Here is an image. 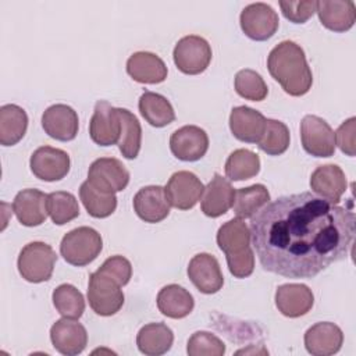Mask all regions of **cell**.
Wrapping results in <instances>:
<instances>
[{
	"mask_svg": "<svg viewBox=\"0 0 356 356\" xmlns=\"http://www.w3.org/2000/svg\"><path fill=\"white\" fill-rule=\"evenodd\" d=\"M289 140L291 136L288 127L282 121L267 118L264 134L259 140L257 146L260 147V150L270 156H280L286 152Z\"/></svg>",
	"mask_w": 356,
	"mask_h": 356,
	"instance_id": "cell-37",
	"label": "cell"
},
{
	"mask_svg": "<svg viewBox=\"0 0 356 356\" xmlns=\"http://www.w3.org/2000/svg\"><path fill=\"white\" fill-rule=\"evenodd\" d=\"M70 164L68 153L51 146L38 147L29 160L32 174L46 182L63 179L70 171Z\"/></svg>",
	"mask_w": 356,
	"mask_h": 356,
	"instance_id": "cell-12",
	"label": "cell"
},
{
	"mask_svg": "<svg viewBox=\"0 0 356 356\" xmlns=\"http://www.w3.org/2000/svg\"><path fill=\"white\" fill-rule=\"evenodd\" d=\"M224 170L231 181L249 179L259 174L260 159L249 149H236L228 156Z\"/></svg>",
	"mask_w": 356,
	"mask_h": 356,
	"instance_id": "cell-34",
	"label": "cell"
},
{
	"mask_svg": "<svg viewBox=\"0 0 356 356\" xmlns=\"http://www.w3.org/2000/svg\"><path fill=\"white\" fill-rule=\"evenodd\" d=\"M88 181L99 191L115 193L127 188L129 182V171L118 159L100 157L90 164Z\"/></svg>",
	"mask_w": 356,
	"mask_h": 356,
	"instance_id": "cell-10",
	"label": "cell"
},
{
	"mask_svg": "<svg viewBox=\"0 0 356 356\" xmlns=\"http://www.w3.org/2000/svg\"><path fill=\"white\" fill-rule=\"evenodd\" d=\"M334 135L335 145L339 146L342 153L353 157L356 154V118L350 117L343 121Z\"/></svg>",
	"mask_w": 356,
	"mask_h": 356,
	"instance_id": "cell-42",
	"label": "cell"
},
{
	"mask_svg": "<svg viewBox=\"0 0 356 356\" xmlns=\"http://www.w3.org/2000/svg\"><path fill=\"white\" fill-rule=\"evenodd\" d=\"M270 202V192L263 184H254L235 191L234 213L239 218H252Z\"/></svg>",
	"mask_w": 356,
	"mask_h": 356,
	"instance_id": "cell-31",
	"label": "cell"
},
{
	"mask_svg": "<svg viewBox=\"0 0 356 356\" xmlns=\"http://www.w3.org/2000/svg\"><path fill=\"white\" fill-rule=\"evenodd\" d=\"M316 13L318 14L323 26L334 32H345L350 29L356 19V6L352 0L317 1Z\"/></svg>",
	"mask_w": 356,
	"mask_h": 356,
	"instance_id": "cell-26",
	"label": "cell"
},
{
	"mask_svg": "<svg viewBox=\"0 0 356 356\" xmlns=\"http://www.w3.org/2000/svg\"><path fill=\"white\" fill-rule=\"evenodd\" d=\"M174 342L172 330L164 323H150L143 325L136 335V345L140 353L160 356L167 353Z\"/></svg>",
	"mask_w": 356,
	"mask_h": 356,
	"instance_id": "cell-27",
	"label": "cell"
},
{
	"mask_svg": "<svg viewBox=\"0 0 356 356\" xmlns=\"http://www.w3.org/2000/svg\"><path fill=\"white\" fill-rule=\"evenodd\" d=\"M217 245L225 253V259H232L252 252L250 229L242 218H231L217 231Z\"/></svg>",
	"mask_w": 356,
	"mask_h": 356,
	"instance_id": "cell-24",
	"label": "cell"
},
{
	"mask_svg": "<svg viewBox=\"0 0 356 356\" xmlns=\"http://www.w3.org/2000/svg\"><path fill=\"white\" fill-rule=\"evenodd\" d=\"M204 192V185L202 181L191 171H177L174 172L167 185L164 186L165 197L170 206L178 210H189L202 199Z\"/></svg>",
	"mask_w": 356,
	"mask_h": 356,
	"instance_id": "cell-9",
	"label": "cell"
},
{
	"mask_svg": "<svg viewBox=\"0 0 356 356\" xmlns=\"http://www.w3.org/2000/svg\"><path fill=\"white\" fill-rule=\"evenodd\" d=\"M42 127L44 132L56 140H72L76 136L79 128L78 114L72 107L67 104H53L43 111Z\"/></svg>",
	"mask_w": 356,
	"mask_h": 356,
	"instance_id": "cell-15",
	"label": "cell"
},
{
	"mask_svg": "<svg viewBox=\"0 0 356 356\" xmlns=\"http://www.w3.org/2000/svg\"><path fill=\"white\" fill-rule=\"evenodd\" d=\"M177 68L186 75L202 74L211 61V47L209 42L197 35L181 38L172 51Z\"/></svg>",
	"mask_w": 356,
	"mask_h": 356,
	"instance_id": "cell-6",
	"label": "cell"
},
{
	"mask_svg": "<svg viewBox=\"0 0 356 356\" xmlns=\"http://www.w3.org/2000/svg\"><path fill=\"white\" fill-rule=\"evenodd\" d=\"M186 352L189 356H222L225 345L211 332L196 331L188 339Z\"/></svg>",
	"mask_w": 356,
	"mask_h": 356,
	"instance_id": "cell-39",
	"label": "cell"
},
{
	"mask_svg": "<svg viewBox=\"0 0 356 356\" xmlns=\"http://www.w3.org/2000/svg\"><path fill=\"white\" fill-rule=\"evenodd\" d=\"M313 303V292L305 284H282L275 291V306L285 317L305 316L312 310Z\"/></svg>",
	"mask_w": 356,
	"mask_h": 356,
	"instance_id": "cell-17",
	"label": "cell"
},
{
	"mask_svg": "<svg viewBox=\"0 0 356 356\" xmlns=\"http://www.w3.org/2000/svg\"><path fill=\"white\" fill-rule=\"evenodd\" d=\"M281 11L284 17L295 24H305L317 8V1L307 0V1H280Z\"/></svg>",
	"mask_w": 356,
	"mask_h": 356,
	"instance_id": "cell-40",
	"label": "cell"
},
{
	"mask_svg": "<svg viewBox=\"0 0 356 356\" xmlns=\"http://www.w3.org/2000/svg\"><path fill=\"white\" fill-rule=\"evenodd\" d=\"M267 118L257 110L248 106H238L231 110L229 129L232 135L246 143H259L266 129Z\"/></svg>",
	"mask_w": 356,
	"mask_h": 356,
	"instance_id": "cell-22",
	"label": "cell"
},
{
	"mask_svg": "<svg viewBox=\"0 0 356 356\" xmlns=\"http://www.w3.org/2000/svg\"><path fill=\"white\" fill-rule=\"evenodd\" d=\"M53 305L56 310L67 318H79L85 312L83 295L71 284H61L53 291Z\"/></svg>",
	"mask_w": 356,
	"mask_h": 356,
	"instance_id": "cell-35",
	"label": "cell"
},
{
	"mask_svg": "<svg viewBox=\"0 0 356 356\" xmlns=\"http://www.w3.org/2000/svg\"><path fill=\"white\" fill-rule=\"evenodd\" d=\"M235 188L231 182L220 174H214L211 181L204 188L200 199L203 214L216 218L225 214L234 204Z\"/></svg>",
	"mask_w": 356,
	"mask_h": 356,
	"instance_id": "cell-23",
	"label": "cell"
},
{
	"mask_svg": "<svg viewBox=\"0 0 356 356\" xmlns=\"http://www.w3.org/2000/svg\"><path fill=\"white\" fill-rule=\"evenodd\" d=\"M249 229L266 271L312 278L348 256L356 225L352 206L300 192L268 202L252 217Z\"/></svg>",
	"mask_w": 356,
	"mask_h": 356,
	"instance_id": "cell-1",
	"label": "cell"
},
{
	"mask_svg": "<svg viewBox=\"0 0 356 356\" xmlns=\"http://www.w3.org/2000/svg\"><path fill=\"white\" fill-rule=\"evenodd\" d=\"M13 210L18 221L25 227H38L47 218V195L39 189L19 191L13 202Z\"/></svg>",
	"mask_w": 356,
	"mask_h": 356,
	"instance_id": "cell-21",
	"label": "cell"
},
{
	"mask_svg": "<svg viewBox=\"0 0 356 356\" xmlns=\"http://www.w3.org/2000/svg\"><path fill=\"white\" fill-rule=\"evenodd\" d=\"M28 128V115L17 104H4L0 107V143L13 146L18 143Z\"/></svg>",
	"mask_w": 356,
	"mask_h": 356,
	"instance_id": "cell-30",
	"label": "cell"
},
{
	"mask_svg": "<svg viewBox=\"0 0 356 356\" xmlns=\"http://www.w3.org/2000/svg\"><path fill=\"white\" fill-rule=\"evenodd\" d=\"M228 270L235 278H246L254 270V253L253 250L238 257L227 259Z\"/></svg>",
	"mask_w": 356,
	"mask_h": 356,
	"instance_id": "cell-43",
	"label": "cell"
},
{
	"mask_svg": "<svg viewBox=\"0 0 356 356\" xmlns=\"http://www.w3.org/2000/svg\"><path fill=\"white\" fill-rule=\"evenodd\" d=\"M99 270L113 277L121 286L127 285L132 277V266L129 260L120 254L106 259Z\"/></svg>",
	"mask_w": 356,
	"mask_h": 356,
	"instance_id": "cell-41",
	"label": "cell"
},
{
	"mask_svg": "<svg viewBox=\"0 0 356 356\" xmlns=\"http://www.w3.org/2000/svg\"><path fill=\"white\" fill-rule=\"evenodd\" d=\"M121 134V121L118 108L106 100H97L89 122L90 139L99 146H111L118 143Z\"/></svg>",
	"mask_w": 356,
	"mask_h": 356,
	"instance_id": "cell-11",
	"label": "cell"
},
{
	"mask_svg": "<svg viewBox=\"0 0 356 356\" xmlns=\"http://www.w3.org/2000/svg\"><path fill=\"white\" fill-rule=\"evenodd\" d=\"M121 121V134L118 147L125 159H136L142 143V127L135 114L127 108H118Z\"/></svg>",
	"mask_w": 356,
	"mask_h": 356,
	"instance_id": "cell-33",
	"label": "cell"
},
{
	"mask_svg": "<svg viewBox=\"0 0 356 356\" xmlns=\"http://www.w3.org/2000/svg\"><path fill=\"white\" fill-rule=\"evenodd\" d=\"M170 149L178 160L196 161L206 154L209 136L200 127L185 125L171 134Z\"/></svg>",
	"mask_w": 356,
	"mask_h": 356,
	"instance_id": "cell-13",
	"label": "cell"
},
{
	"mask_svg": "<svg viewBox=\"0 0 356 356\" xmlns=\"http://www.w3.org/2000/svg\"><path fill=\"white\" fill-rule=\"evenodd\" d=\"M122 286L108 274L99 268L89 275L88 300L92 310L103 317H108L120 312L124 305Z\"/></svg>",
	"mask_w": 356,
	"mask_h": 356,
	"instance_id": "cell-5",
	"label": "cell"
},
{
	"mask_svg": "<svg viewBox=\"0 0 356 356\" xmlns=\"http://www.w3.org/2000/svg\"><path fill=\"white\" fill-rule=\"evenodd\" d=\"M79 197L88 211L95 218H106L115 211V193H107L95 188L88 179L79 186Z\"/></svg>",
	"mask_w": 356,
	"mask_h": 356,
	"instance_id": "cell-32",
	"label": "cell"
},
{
	"mask_svg": "<svg viewBox=\"0 0 356 356\" xmlns=\"http://www.w3.org/2000/svg\"><path fill=\"white\" fill-rule=\"evenodd\" d=\"M267 68L284 92L291 96H303L313 85V74L305 51L292 40H282L270 51Z\"/></svg>",
	"mask_w": 356,
	"mask_h": 356,
	"instance_id": "cell-2",
	"label": "cell"
},
{
	"mask_svg": "<svg viewBox=\"0 0 356 356\" xmlns=\"http://www.w3.org/2000/svg\"><path fill=\"white\" fill-rule=\"evenodd\" d=\"M47 211L56 225H64L79 216L76 197L65 191H56L47 195Z\"/></svg>",
	"mask_w": 356,
	"mask_h": 356,
	"instance_id": "cell-36",
	"label": "cell"
},
{
	"mask_svg": "<svg viewBox=\"0 0 356 356\" xmlns=\"http://www.w3.org/2000/svg\"><path fill=\"white\" fill-rule=\"evenodd\" d=\"M239 24L248 38L263 42L277 32L280 19L277 11L270 4L259 1L248 4L241 11Z\"/></svg>",
	"mask_w": 356,
	"mask_h": 356,
	"instance_id": "cell-8",
	"label": "cell"
},
{
	"mask_svg": "<svg viewBox=\"0 0 356 356\" xmlns=\"http://www.w3.org/2000/svg\"><path fill=\"white\" fill-rule=\"evenodd\" d=\"M134 210L145 222L156 224L170 214V203L165 197L164 188L149 185L140 188L134 196Z\"/></svg>",
	"mask_w": 356,
	"mask_h": 356,
	"instance_id": "cell-19",
	"label": "cell"
},
{
	"mask_svg": "<svg viewBox=\"0 0 356 356\" xmlns=\"http://www.w3.org/2000/svg\"><path fill=\"white\" fill-rule=\"evenodd\" d=\"M56 261L57 254L50 245L33 241L21 249L17 267L25 281L39 284L50 280Z\"/></svg>",
	"mask_w": 356,
	"mask_h": 356,
	"instance_id": "cell-4",
	"label": "cell"
},
{
	"mask_svg": "<svg viewBox=\"0 0 356 356\" xmlns=\"http://www.w3.org/2000/svg\"><path fill=\"white\" fill-rule=\"evenodd\" d=\"M142 117L156 128L165 127L175 120V111L171 103L160 93L145 90L138 103Z\"/></svg>",
	"mask_w": 356,
	"mask_h": 356,
	"instance_id": "cell-29",
	"label": "cell"
},
{
	"mask_svg": "<svg viewBox=\"0 0 356 356\" xmlns=\"http://www.w3.org/2000/svg\"><path fill=\"white\" fill-rule=\"evenodd\" d=\"M188 277L197 291L206 295L218 292L224 285L220 263L210 253H197L191 259Z\"/></svg>",
	"mask_w": 356,
	"mask_h": 356,
	"instance_id": "cell-14",
	"label": "cell"
},
{
	"mask_svg": "<svg viewBox=\"0 0 356 356\" xmlns=\"http://www.w3.org/2000/svg\"><path fill=\"white\" fill-rule=\"evenodd\" d=\"M103 249L102 235L90 227H78L67 232L60 243V253L72 266L83 267L92 263Z\"/></svg>",
	"mask_w": 356,
	"mask_h": 356,
	"instance_id": "cell-3",
	"label": "cell"
},
{
	"mask_svg": "<svg viewBox=\"0 0 356 356\" xmlns=\"http://www.w3.org/2000/svg\"><path fill=\"white\" fill-rule=\"evenodd\" d=\"M127 72L139 83H160L165 81L168 71L157 54L136 51L127 60Z\"/></svg>",
	"mask_w": 356,
	"mask_h": 356,
	"instance_id": "cell-25",
	"label": "cell"
},
{
	"mask_svg": "<svg viewBox=\"0 0 356 356\" xmlns=\"http://www.w3.org/2000/svg\"><path fill=\"white\" fill-rule=\"evenodd\" d=\"M300 140L306 153L331 157L335 153V135L330 124L318 115L307 114L300 121Z\"/></svg>",
	"mask_w": 356,
	"mask_h": 356,
	"instance_id": "cell-7",
	"label": "cell"
},
{
	"mask_svg": "<svg viewBox=\"0 0 356 356\" xmlns=\"http://www.w3.org/2000/svg\"><path fill=\"white\" fill-rule=\"evenodd\" d=\"M156 302L159 310L170 318H184L195 306L193 296L189 291L177 284L163 286L157 293Z\"/></svg>",
	"mask_w": 356,
	"mask_h": 356,
	"instance_id": "cell-28",
	"label": "cell"
},
{
	"mask_svg": "<svg viewBox=\"0 0 356 356\" xmlns=\"http://www.w3.org/2000/svg\"><path fill=\"white\" fill-rule=\"evenodd\" d=\"M342 330L330 321L316 323L305 332L306 350L313 356L335 355L342 348Z\"/></svg>",
	"mask_w": 356,
	"mask_h": 356,
	"instance_id": "cell-18",
	"label": "cell"
},
{
	"mask_svg": "<svg viewBox=\"0 0 356 356\" xmlns=\"http://www.w3.org/2000/svg\"><path fill=\"white\" fill-rule=\"evenodd\" d=\"M234 86L241 97L252 102H261L267 97L268 93V88L263 76L259 72L249 68L236 72Z\"/></svg>",
	"mask_w": 356,
	"mask_h": 356,
	"instance_id": "cell-38",
	"label": "cell"
},
{
	"mask_svg": "<svg viewBox=\"0 0 356 356\" xmlns=\"http://www.w3.org/2000/svg\"><path fill=\"white\" fill-rule=\"evenodd\" d=\"M346 186L345 172L337 164L318 165L310 175L312 191L334 204L339 203Z\"/></svg>",
	"mask_w": 356,
	"mask_h": 356,
	"instance_id": "cell-20",
	"label": "cell"
},
{
	"mask_svg": "<svg viewBox=\"0 0 356 356\" xmlns=\"http://www.w3.org/2000/svg\"><path fill=\"white\" fill-rule=\"evenodd\" d=\"M50 339L57 352L67 356L79 355L88 343L86 328L75 318L57 320L50 328Z\"/></svg>",
	"mask_w": 356,
	"mask_h": 356,
	"instance_id": "cell-16",
	"label": "cell"
}]
</instances>
